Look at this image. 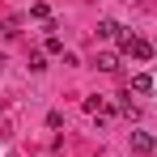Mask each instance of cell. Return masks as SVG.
I'll return each mask as SVG.
<instances>
[{
  "label": "cell",
  "mask_w": 157,
  "mask_h": 157,
  "mask_svg": "<svg viewBox=\"0 0 157 157\" xmlns=\"http://www.w3.org/2000/svg\"><path fill=\"white\" fill-rule=\"evenodd\" d=\"M119 47H123V55H132V59H153V47H149L144 38H136V34H119Z\"/></svg>",
  "instance_id": "cell-1"
},
{
  "label": "cell",
  "mask_w": 157,
  "mask_h": 157,
  "mask_svg": "<svg viewBox=\"0 0 157 157\" xmlns=\"http://www.w3.org/2000/svg\"><path fill=\"white\" fill-rule=\"evenodd\" d=\"M132 149H136V153H157V140L149 132H132Z\"/></svg>",
  "instance_id": "cell-2"
},
{
  "label": "cell",
  "mask_w": 157,
  "mask_h": 157,
  "mask_svg": "<svg viewBox=\"0 0 157 157\" xmlns=\"http://www.w3.org/2000/svg\"><path fill=\"white\" fill-rule=\"evenodd\" d=\"M98 38H119V21L102 17V21H98Z\"/></svg>",
  "instance_id": "cell-3"
},
{
  "label": "cell",
  "mask_w": 157,
  "mask_h": 157,
  "mask_svg": "<svg viewBox=\"0 0 157 157\" xmlns=\"http://www.w3.org/2000/svg\"><path fill=\"white\" fill-rule=\"evenodd\" d=\"M30 17L47 21V17H51V4H47V0H34V4H30Z\"/></svg>",
  "instance_id": "cell-4"
},
{
  "label": "cell",
  "mask_w": 157,
  "mask_h": 157,
  "mask_svg": "<svg viewBox=\"0 0 157 157\" xmlns=\"http://www.w3.org/2000/svg\"><path fill=\"white\" fill-rule=\"evenodd\" d=\"M132 89H136V94H149V89H153V77H149V72L132 77Z\"/></svg>",
  "instance_id": "cell-5"
},
{
  "label": "cell",
  "mask_w": 157,
  "mask_h": 157,
  "mask_svg": "<svg viewBox=\"0 0 157 157\" xmlns=\"http://www.w3.org/2000/svg\"><path fill=\"white\" fill-rule=\"evenodd\" d=\"M98 68H102V72H115V68H119V59H115L110 51H102V55H98Z\"/></svg>",
  "instance_id": "cell-6"
},
{
  "label": "cell",
  "mask_w": 157,
  "mask_h": 157,
  "mask_svg": "<svg viewBox=\"0 0 157 157\" xmlns=\"http://www.w3.org/2000/svg\"><path fill=\"white\" fill-rule=\"evenodd\" d=\"M119 110H123L128 119H136V106H132V94H123V98H119Z\"/></svg>",
  "instance_id": "cell-7"
},
{
  "label": "cell",
  "mask_w": 157,
  "mask_h": 157,
  "mask_svg": "<svg viewBox=\"0 0 157 157\" xmlns=\"http://www.w3.org/2000/svg\"><path fill=\"white\" fill-rule=\"evenodd\" d=\"M30 68H34V72H43V68H47V55L34 51V55H30Z\"/></svg>",
  "instance_id": "cell-8"
}]
</instances>
